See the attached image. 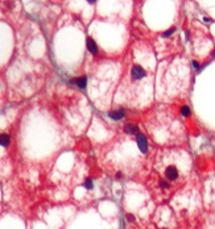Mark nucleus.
<instances>
[{
	"mask_svg": "<svg viewBox=\"0 0 215 229\" xmlns=\"http://www.w3.org/2000/svg\"><path fill=\"white\" fill-rule=\"evenodd\" d=\"M162 178L165 179L169 184L173 183H178L181 181V176H182V173H181V169L177 166L176 163H168L164 166L162 169Z\"/></svg>",
	"mask_w": 215,
	"mask_h": 229,
	"instance_id": "obj_1",
	"label": "nucleus"
},
{
	"mask_svg": "<svg viewBox=\"0 0 215 229\" xmlns=\"http://www.w3.org/2000/svg\"><path fill=\"white\" fill-rule=\"evenodd\" d=\"M9 136L8 135H5V133H2L0 135V145L2 146H7V145H9Z\"/></svg>",
	"mask_w": 215,
	"mask_h": 229,
	"instance_id": "obj_8",
	"label": "nucleus"
},
{
	"mask_svg": "<svg viewBox=\"0 0 215 229\" xmlns=\"http://www.w3.org/2000/svg\"><path fill=\"white\" fill-rule=\"evenodd\" d=\"M137 145H139V149H140L141 153H148V141L147 138H145L144 135H141V133H139L137 135Z\"/></svg>",
	"mask_w": 215,
	"mask_h": 229,
	"instance_id": "obj_3",
	"label": "nucleus"
},
{
	"mask_svg": "<svg viewBox=\"0 0 215 229\" xmlns=\"http://www.w3.org/2000/svg\"><path fill=\"white\" fill-rule=\"evenodd\" d=\"M145 75H147V73H145V69L140 65H135L132 66V70H131V78L132 80H141L143 78H145Z\"/></svg>",
	"mask_w": 215,
	"mask_h": 229,
	"instance_id": "obj_2",
	"label": "nucleus"
},
{
	"mask_svg": "<svg viewBox=\"0 0 215 229\" xmlns=\"http://www.w3.org/2000/svg\"><path fill=\"white\" fill-rule=\"evenodd\" d=\"M74 83L77 84L79 88H85V87H86V83H87V80H86L85 76H79V78H77V79L74 80Z\"/></svg>",
	"mask_w": 215,
	"mask_h": 229,
	"instance_id": "obj_7",
	"label": "nucleus"
},
{
	"mask_svg": "<svg viewBox=\"0 0 215 229\" xmlns=\"http://www.w3.org/2000/svg\"><path fill=\"white\" fill-rule=\"evenodd\" d=\"M181 112H182L183 116H189V114H190V109H189L187 105H183V107L181 108Z\"/></svg>",
	"mask_w": 215,
	"mask_h": 229,
	"instance_id": "obj_9",
	"label": "nucleus"
},
{
	"mask_svg": "<svg viewBox=\"0 0 215 229\" xmlns=\"http://www.w3.org/2000/svg\"><path fill=\"white\" fill-rule=\"evenodd\" d=\"M85 187L86 188H92V182H91V179H86V182H85Z\"/></svg>",
	"mask_w": 215,
	"mask_h": 229,
	"instance_id": "obj_10",
	"label": "nucleus"
},
{
	"mask_svg": "<svg viewBox=\"0 0 215 229\" xmlns=\"http://www.w3.org/2000/svg\"><path fill=\"white\" fill-rule=\"evenodd\" d=\"M124 111L123 109H115V111H111L108 113V116L112 119V120H122L124 117Z\"/></svg>",
	"mask_w": 215,
	"mask_h": 229,
	"instance_id": "obj_5",
	"label": "nucleus"
},
{
	"mask_svg": "<svg viewBox=\"0 0 215 229\" xmlns=\"http://www.w3.org/2000/svg\"><path fill=\"white\" fill-rule=\"evenodd\" d=\"M124 130H125V133H128V135H139V129H137V126L135 125V124H131V123H128V124H125L124 125Z\"/></svg>",
	"mask_w": 215,
	"mask_h": 229,
	"instance_id": "obj_6",
	"label": "nucleus"
},
{
	"mask_svg": "<svg viewBox=\"0 0 215 229\" xmlns=\"http://www.w3.org/2000/svg\"><path fill=\"white\" fill-rule=\"evenodd\" d=\"M86 45H87V49L90 50V52H91L92 54H97V53H98V48H97V43H95V41H94L91 37H88L87 40H86Z\"/></svg>",
	"mask_w": 215,
	"mask_h": 229,
	"instance_id": "obj_4",
	"label": "nucleus"
}]
</instances>
